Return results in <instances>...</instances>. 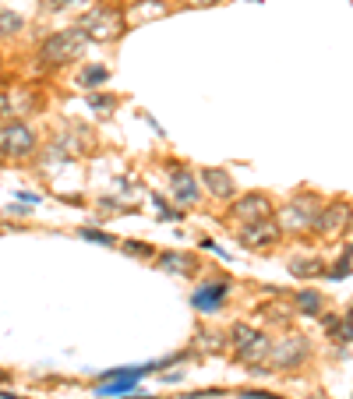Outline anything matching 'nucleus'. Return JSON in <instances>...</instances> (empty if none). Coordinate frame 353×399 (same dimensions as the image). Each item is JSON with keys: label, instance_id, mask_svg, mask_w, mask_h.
Returning a JSON list of instances; mask_svg holds the SVG:
<instances>
[{"label": "nucleus", "instance_id": "obj_5", "mask_svg": "<svg viewBox=\"0 0 353 399\" xmlns=\"http://www.w3.org/2000/svg\"><path fill=\"white\" fill-rule=\"evenodd\" d=\"M166 191H170V198L176 202V209H184V212L198 209V202H202L198 170H191V166L181 163V159L166 163Z\"/></svg>", "mask_w": 353, "mask_h": 399}, {"label": "nucleus", "instance_id": "obj_31", "mask_svg": "<svg viewBox=\"0 0 353 399\" xmlns=\"http://www.w3.org/2000/svg\"><path fill=\"white\" fill-rule=\"evenodd\" d=\"M181 8H216L219 0H176Z\"/></svg>", "mask_w": 353, "mask_h": 399}, {"label": "nucleus", "instance_id": "obj_12", "mask_svg": "<svg viewBox=\"0 0 353 399\" xmlns=\"http://www.w3.org/2000/svg\"><path fill=\"white\" fill-rule=\"evenodd\" d=\"M8 99H11V121H22V117H39L46 110V96L43 89L36 85H18V89H8Z\"/></svg>", "mask_w": 353, "mask_h": 399}, {"label": "nucleus", "instance_id": "obj_34", "mask_svg": "<svg viewBox=\"0 0 353 399\" xmlns=\"http://www.w3.org/2000/svg\"><path fill=\"white\" fill-rule=\"evenodd\" d=\"M4 382H11V375H8L4 368H0V385H4Z\"/></svg>", "mask_w": 353, "mask_h": 399}, {"label": "nucleus", "instance_id": "obj_22", "mask_svg": "<svg viewBox=\"0 0 353 399\" xmlns=\"http://www.w3.org/2000/svg\"><path fill=\"white\" fill-rule=\"evenodd\" d=\"M78 237H82V241H89V244H99V248H117V244H121V241H117L113 234L99 230V226H82V230H78Z\"/></svg>", "mask_w": 353, "mask_h": 399}, {"label": "nucleus", "instance_id": "obj_30", "mask_svg": "<svg viewBox=\"0 0 353 399\" xmlns=\"http://www.w3.org/2000/svg\"><path fill=\"white\" fill-rule=\"evenodd\" d=\"M11 121V99H8V92H0V124H8Z\"/></svg>", "mask_w": 353, "mask_h": 399}, {"label": "nucleus", "instance_id": "obj_15", "mask_svg": "<svg viewBox=\"0 0 353 399\" xmlns=\"http://www.w3.org/2000/svg\"><path fill=\"white\" fill-rule=\"evenodd\" d=\"M325 269L329 265L318 255H293V258H286V272L293 279H318V276H325Z\"/></svg>", "mask_w": 353, "mask_h": 399}, {"label": "nucleus", "instance_id": "obj_1", "mask_svg": "<svg viewBox=\"0 0 353 399\" xmlns=\"http://www.w3.org/2000/svg\"><path fill=\"white\" fill-rule=\"evenodd\" d=\"M85 46H89V36H85L78 25H68V29H57V32L43 36V43H39V50H36L39 71H61V68L82 61Z\"/></svg>", "mask_w": 353, "mask_h": 399}, {"label": "nucleus", "instance_id": "obj_33", "mask_svg": "<svg viewBox=\"0 0 353 399\" xmlns=\"http://www.w3.org/2000/svg\"><path fill=\"white\" fill-rule=\"evenodd\" d=\"M128 399H156V396H149V392H131Z\"/></svg>", "mask_w": 353, "mask_h": 399}, {"label": "nucleus", "instance_id": "obj_20", "mask_svg": "<svg viewBox=\"0 0 353 399\" xmlns=\"http://www.w3.org/2000/svg\"><path fill=\"white\" fill-rule=\"evenodd\" d=\"M85 106L96 113V117H110V113L121 106V99L113 92H106V89H99V92H85Z\"/></svg>", "mask_w": 353, "mask_h": 399}, {"label": "nucleus", "instance_id": "obj_8", "mask_svg": "<svg viewBox=\"0 0 353 399\" xmlns=\"http://www.w3.org/2000/svg\"><path fill=\"white\" fill-rule=\"evenodd\" d=\"M237 244L244 248V251H272V248H279V241H283V230H279V223H276V216L272 219H255V223H237Z\"/></svg>", "mask_w": 353, "mask_h": 399}, {"label": "nucleus", "instance_id": "obj_18", "mask_svg": "<svg viewBox=\"0 0 353 399\" xmlns=\"http://www.w3.org/2000/svg\"><path fill=\"white\" fill-rule=\"evenodd\" d=\"M75 82H78V89H85V92H99V89L110 82V68H106V64H85Z\"/></svg>", "mask_w": 353, "mask_h": 399}, {"label": "nucleus", "instance_id": "obj_29", "mask_svg": "<svg viewBox=\"0 0 353 399\" xmlns=\"http://www.w3.org/2000/svg\"><path fill=\"white\" fill-rule=\"evenodd\" d=\"M241 396H244V399H283V396L265 392V389H241Z\"/></svg>", "mask_w": 353, "mask_h": 399}, {"label": "nucleus", "instance_id": "obj_21", "mask_svg": "<svg viewBox=\"0 0 353 399\" xmlns=\"http://www.w3.org/2000/svg\"><path fill=\"white\" fill-rule=\"evenodd\" d=\"M258 315L265 318V322H276V325H286V322H293V304H286V301H265V304H258Z\"/></svg>", "mask_w": 353, "mask_h": 399}, {"label": "nucleus", "instance_id": "obj_19", "mask_svg": "<svg viewBox=\"0 0 353 399\" xmlns=\"http://www.w3.org/2000/svg\"><path fill=\"white\" fill-rule=\"evenodd\" d=\"M25 18L18 15V11H11V8H0V43H11V39H18V36H25Z\"/></svg>", "mask_w": 353, "mask_h": 399}, {"label": "nucleus", "instance_id": "obj_4", "mask_svg": "<svg viewBox=\"0 0 353 399\" xmlns=\"http://www.w3.org/2000/svg\"><path fill=\"white\" fill-rule=\"evenodd\" d=\"M322 209H325V202L318 195H304L301 191L276 212V223H279L283 234H308V230H315V219H318Z\"/></svg>", "mask_w": 353, "mask_h": 399}, {"label": "nucleus", "instance_id": "obj_25", "mask_svg": "<svg viewBox=\"0 0 353 399\" xmlns=\"http://www.w3.org/2000/svg\"><path fill=\"white\" fill-rule=\"evenodd\" d=\"M103 216H121V212H135V205H124V198H99L96 205Z\"/></svg>", "mask_w": 353, "mask_h": 399}, {"label": "nucleus", "instance_id": "obj_13", "mask_svg": "<svg viewBox=\"0 0 353 399\" xmlns=\"http://www.w3.org/2000/svg\"><path fill=\"white\" fill-rule=\"evenodd\" d=\"M156 269L170 272V276H181V279H195L202 272V258L198 255H188V251H159L152 258Z\"/></svg>", "mask_w": 353, "mask_h": 399}, {"label": "nucleus", "instance_id": "obj_26", "mask_svg": "<svg viewBox=\"0 0 353 399\" xmlns=\"http://www.w3.org/2000/svg\"><path fill=\"white\" fill-rule=\"evenodd\" d=\"M92 0H43V15H53V11H68V8H85Z\"/></svg>", "mask_w": 353, "mask_h": 399}, {"label": "nucleus", "instance_id": "obj_6", "mask_svg": "<svg viewBox=\"0 0 353 399\" xmlns=\"http://www.w3.org/2000/svg\"><path fill=\"white\" fill-rule=\"evenodd\" d=\"M308 357H311V339L301 336V332H286L279 343H272L265 364H269L272 371L283 375V371H297V368H304Z\"/></svg>", "mask_w": 353, "mask_h": 399}, {"label": "nucleus", "instance_id": "obj_7", "mask_svg": "<svg viewBox=\"0 0 353 399\" xmlns=\"http://www.w3.org/2000/svg\"><path fill=\"white\" fill-rule=\"evenodd\" d=\"M230 294H233V279L223 276V272H212V276H205L198 287H195L191 308H195L198 315H219V311L226 308Z\"/></svg>", "mask_w": 353, "mask_h": 399}, {"label": "nucleus", "instance_id": "obj_32", "mask_svg": "<svg viewBox=\"0 0 353 399\" xmlns=\"http://www.w3.org/2000/svg\"><path fill=\"white\" fill-rule=\"evenodd\" d=\"M0 399H29V396H18V392H11V389H0Z\"/></svg>", "mask_w": 353, "mask_h": 399}, {"label": "nucleus", "instance_id": "obj_2", "mask_svg": "<svg viewBox=\"0 0 353 399\" xmlns=\"http://www.w3.org/2000/svg\"><path fill=\"white\" fill-rule=\"evenodd\" d=\"M78 29L89 36V43H117V39L128 32L124 4H92L78 18Z\"/></svg>", "mask_w": 353, "mask_h": 399}, {"label": "nucleus", "instance_id": "obj_24", "mask_svg": "<svg viewBox=\"0 0 353 399\" xmlns=\"http://www.w3.org/2000/svg\"><path fill=\"white\" fill-rule=\"evenodd\" d=\"M152 205H156V216H159L163 223H166V219H170V223H181V219H184V209L166 205V198H163V195H152Z\"/></svg>", "mask_w": 353, "mask_h": 399}, {"label": "nucleus", "instance_id": "obj_9", "mask_svg": "<svg viewBox=\"0 0 353 399\" xmlns=\"http://www.w3.org/2000/svg\"><path fill=\"white\" fill-rule=\"evenodd\" d=\"M226 216L233 223H255V219H272L276 216V202L265 195V191H248V195H237L230 202Z\"/></svg>", "mask_w": 353, "mask_h": 399}, {"label": "nucleus", "instance_id": "obj_17", "mask_svg": "<svg viewBox=\"0 0 353 399\" xmlns=\"http://www.w3.org/2000/svg\"><path fill=\"white\" fill-rule=\"evenodd\" d=\"M290 304H293V311H297V315H308V318H318V315L325 311V297H322L318 290H311V287L297 290Z\"/></svg>", "mask_w": 353, "mask_h": 399}, {"label": "nucleus", "instance_id": "obj_23", "mask_svg": "<svg viewBox=\"0 0 353 399\" xmlns=\"http://www.w3.org/2000/svg\"><path fill=\"white\" fill-rule=\"evenodd\" d=\"M117 248H121L124 255H131V258H145V262H152V258L159 255V251H156L149 241H121Z\"/></svg>", "mask_w": 353, "mask_h": 399}, {"label": "nucleus", "instance_id": "obj_16", "mask_svg": "<svg viewBox=\"0 0 353 399\" xmlns=\"http://www.w3.org/2000/svg\"><path fill=\"white\" fill-rule=\"evenodd\" d=\"M223 350H230L226 332L209 329V325H198V332H195V354H223Z\"/></svg>", "mask_w": 353, "mask_h": 399}, {"label": "nucleus", "instance_id": "obj_3", "mask_svg": "<svg viewBox=\"0 0 353 399\" xmlns=\"http://www.w3.org/2000/svg\"><path fill=\"white\" fill-rule=\"evenodd\" d=\"M43 152V138L25 121H8L0 128V159L4 163H29Z\"/></svg>", "mask_w": 353, "mask_h": 399}, {"label": "nucleus", "instance_id": "obj_27", "mask_svg": "<svg viewBox=\"0 0 353 399\" xmlns=\"http://www.w3.org/2000/svg\"><path fill=\"white\" fill-rule=\"evenodd\" d=\"M332 339H336V343H353V308H350V315H343V322L332 332Z\"/></svg>", "mask_w": 353, "mask_h": 399}, {"label": "nucleus", "instance_id": "obj_14", "mask_svg": "<svg viewBox=\"0 0 353 399\" xmlns=\"http://www.w3.org/2000/svg\"><path fill=\"white\" fill-rule=\"evenodd\" d=\"M166 15H170V4H166V0H128V4H124V22H128V29L138 25V22L166 18Z\"/></svg>", "mask_w": 353, "mask_h": 399}, {"label": "nucleus", "instance_id": "obj_11", "mask_svg": "<svg viewBox=\"0 0 353 399\" xmlns=\"http://www.w3.org/2000/svg\"><path fill=\"white\" fill-rule=\"evenodd\" d=\"M198 184L216 202H233V198H237V181H233V174H230V170H223V166H202L198 170Z\"/></svg>", "mask_w": 353, "mask_h": 399}, {"label": "nucleus", "instance_id": "obj_10", "mask_svg": "<svg viewBox=\"0 0 353 399\" xmlns=\"http://www.w3.org/2000/svg\"><path fill=\"white\" fill-rule=\"evenodd\" d=\"M350 223H353V205L350 202H325V209L318 212L315 219V234L318 237H339L350 230Z\"/></svg>", "mask_w": 353, "mask_h": 399}, {"label": "nucleus", "instance_id": "obj_28", "mask_svg": "<svg viewBox=\"0 0 353 399\" xmlns=\"http://www.w3.org/2000/svg\"><path fill=\"white\" fill-rule=\"evenodd\" d=\"M350 272H353V258H350V255H343L332 269H325V279H346Z\"/></svg>", "mask_w": 353, "mask_h": 399}]
</instances>
